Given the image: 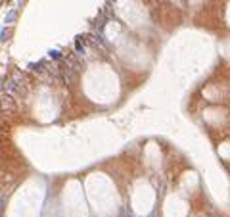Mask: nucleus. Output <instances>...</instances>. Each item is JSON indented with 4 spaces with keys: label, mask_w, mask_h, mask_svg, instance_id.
Here are the masks:
<instances>
[{
    "label": "nucleus",
    "mask_w": 230,
    "mask_h": 217,
    "mask_svg": "<svg viewBox=\"0 0 230 217\" xmlns=\"http://www.w3.org/2000/svg\"><path fill=\"white\" fill-rule=\"evenodd\" d=\"M50 56H52L54 60H60V58H61V56H60V52H58V50H52V52H50Z\"/></svg>",
    "instance_id": "nucleus-1"
},
{
    "label": "nucleus",
    "mask_w": 230,
    "mask_h": 217,
    "mask_svg": "<svg viewBox=\"0 0 230 217\" xmlns=\"http://www.w3.org/2000/svg\"><path fill=\"white\" fill-rule=\"evenodd\" d=\"M159 2H165V0H159Z\"/></svg>",
    "instance_id": "nucleus-2"
}]
</instances>
